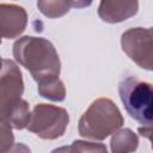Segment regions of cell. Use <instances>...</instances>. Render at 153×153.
Instances as JSON below:
<instances>
[{
    "instance_id": "1",
    "label": "cell",
    "mask_w": 153,
    "mask_h": 153,
    "mask_svg": "<svg viewBox=\"0 0 153 153\" xmlns=\"http://www.w3.org/2000/svg\"><path fill=\"white\" fill-rule=\"evenodd\" d=\"M13 57L27 69L37 84L57 79L61 62L54 44L43 37L23 36L13 44Z\"/></svg>"
},
{
    "instance_id": "2",
    "label": "cell",
    "mask_w": 153,
    "mask_h": 153,
    "mask_svg": "<svg viewBox=\"0 0 153 153\" xmlns=\"http://www.w3.org/2000/svg\"><path fill=\"white\" fill-rule=\"evenodd\" d=\"M124 118L117 105L109 98H98L82 114L78 123L80 136L103 141L121 129Z\"/></svg>"
},
{
    "instance_id": "3",
    "label": "cell",
    "mask_w": 153,
    "mask_h": 153,
    "mask_svg": "<svg viewBox=\"0 0 153 153\" xmlns=\"http://www.w3.org/2000/svg\"><path fill=\"white\" fill-rule=\"evenodd\" d=\"M118 93L128 115L142 128H152L153 91L152 85L134 75L124 76L118 84Z\"/></svg>"
},
{
    "instance_id": "4",
    "label": "cell",
    "mask_w": 153,
    "mask_h": 153,
    "mask_svg": "<svg viewBox=\"0 0 153 153\" xmlns=\"http://www.w3.org/2000/svg\"><path fill=\"white\" fill-rule=\"evenodd\" d=\"M69 123V115L66 109L51 104H37L30 112L27 130L43 140L61 137Z\"/></svg>"
},
{
    "instance_id": "5",
    "label": "cell",
    "mask_w": 153,
    "mask_h": 153,
    "mask_svg": "<svg viewBox=\"0 0 153 153\" xmlns=\"http://www.w3.org/2000/svg\"><path fill=\"white\" fill-rule=\"evenodd\" d=\"M122 50L139 67L153 69V44L151 27H131L121 36Z\"/></svg>"
},
{
    "instance_id": "6",
    "label": "cell",
    "mask_w": 153,
    "mask_h": 153,
    "mask_svg": "<svg viewBox=\"0 0 153 153\" xmlns=\"http://www.w3.org/2000/svg\"><path fill=\"white\" fill-rule=\"evenodd\" d=\"M27 13L16 4H0V44L2 38L19 37L26 29Z\"/></svg>"
},
{
    "instance_id": "7",
    "label": "cell",
    "mask_w": 153,
    "mask_h": 153,
    "mask_svg": "<svg viewBox=\"0 0 153 153\" xmlns=\"http://www.w3.org/2000/svg\"><path fill=\"white\" fill-rule=\"evenodd\" d=\"M139 10L137 1H100L98 6L99 18L109 24H116L135 16Z\"/></svg>"
},
{
    "instance_id": "8",
    "label": "cell",
    "mask_w": 153,
    "mask_h": 153,
    "mask_svg": "<svg viewBox=\"0 0 153 153\" xmlns=\"http://www.w3.org/2000/svg\"><path fill=\"white\" fill-rule=\"evenodd\" d=\"M0 92L14 99L22 98L24 93L22 72L12 60H2V67L0 69Z\"/></svg>"
},
{
    "instance_id": "9",
    "label": "cell",
    "mask_w": 153,
    "mask_h": 153,
    "mask_svg": "<svg viewBox=\"0 0 153 153\" xmlns=\"http://www.w3.org/2000/svg\"><path fill=\"white\" fill-rule=\"evenodd\" d=\"M139 147L137 135L129 128L118 129L110 140L111 153H133Z\"/></svg>"
},
{
    "instance_id": "10",
    "label": "cell",
    "mask_w": 153,
    "mask_h": 153,
    "mask_svg": "<svg viewBox=\"0 0 153 153\" xmlns=\"http://www.w3.org/2000/svg\"><path fill=\"white\" fill-rule=\"evenodd\" d=\"M37 7L42 14L48 18H59L65 16L72 7V0H41L37 1Z\"/></svg>"
},
{
    "instance_id": "11",
    "label": "cell",
    "mask_w": 153,
    "mask_h": 153,
    "mask_svg": "<svg viewBox=\"0 0 153 153\" xmlns=\"http://www.w3.org/2000/svg\"><path fill=\"white\" fill-rule=\"evenodd\" d=\"M38 93L45 99L53 102H62L66 98V87L65 84L57 78L38 84Z\"/></svg>"
},
{
    "instance_id": "12",
    "label": "cell",
    "mask_w": 153,
    "mask_h": 153,
    "mask_svg": "<svg viewBox=\"0 0 153 153\" xmlns=\"http://www.w3.org/2000/svg\"><path fill=\"white\" fill-rule=\"evenodd\" d=\"M19 99H14L2 92H0V123H8L11 124L12 115L14 111L16 105L18 104Z\"/></svg>"
},
{
    "instance_id": "13",
    "label": "cell",
    "mask_w": 153,
    "mask_h": 153,
    "mask_svg": "<svg viewBox=\"0 0 153 153\" xmlns=\"http://www.w3.org/2000/svg\"><path fill=\"white\" fill-rule=\"evenodd\" d=\"M71 147L73 153H108V148L104 143L85 140H74Z\"/></svg>"
},
{
    "instance_id": "14",
    "label": "cell",
    "mask_w": 153,
    "mask_h": 153,
    "mask_svg": "<svg viewBox=\"0 0 153 153\" xmlns=\"http://www.w3.org/2000/svg\"><path fill=\"white\" fill-rule=\"evenodd\" d=\"M14 145V135L8 123H0V153H6Z\"/></svg>"
},
{
    "instance_id": "15",
    "label": "cell",
    "mask_w": 153,
    "mask_h": 153,
    "mask_svg": "<svg viewBox=\"0 0 153 153\" xmlns=\"http://www.w3.org/2000/svg\"><path fill=\"white\" fill-rule=\"evenodd\" d=\"M6 153H31V151L25 143L18 142V143H14Z\"/></svg>"
},
{
    "instance_id": "16",
    "label": "cell",
    "mask_w": 153,
    "mask_h": 153,
    "mask_svg": "<svg viewBox=\"0 0 153 153\" xmlns=\"http://www.w3.org/2000/svg\"><path fill=\"white\" fill-rule=\"evenodd\" d=\"M51 153H73L71 146H61L51 151Z\"/></svg>"
},
{
    "instance_id": "17",
    "label": "cell",
    "mask_w": 153,
    "mask_h": 153,
    "mask_svg": "<svg viewBox=\"0 0 153 153\" xmlns=\"http://www.w3.org/2000/svg\"><path fill=\"white\" fill-rule=\"evenodd\" d=\"M1 67H2V59H1V56H0V69H1Z\"/></svg>"
}]
</instances>
